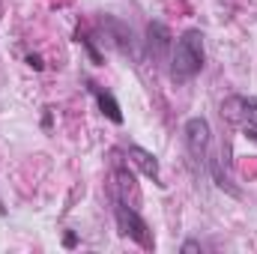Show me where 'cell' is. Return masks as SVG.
<instances>
[{
    "label": "cell",
    "mask_w": 257,
    "mask_h": 254,
    "mask_svg": "<svg viewBox=\"0 0 257 254\" xmlns=\"http://www.w3.org/2000/svg\"><path fill=\"white\" fill-rule=\"evenodd\" d=\"M203 63H206V48H203V33L192 27V30H183L180 39H174V48H171V81L177 87L194 81L200 72H203Z\"/></svg>",
    "instance_id": "obj_1"
},
{
    "label": "cell",
    "mask_w": 257,
    "mask_h": 254,
    "mask_svg": "<svg viewBox=\"0 0 257 254\" xmlns=\"http://www.w3.org/2000/svg\"><path fill=\"white\" fill-rule=\"evenodd\" d=\"M111 203H114V218H117V230H120V236H126V239H132V242H138L144 251H153V248H156V236H153L147 218L128 203L126 189L117 186V183H111Z\"/></svg>",
    "instance_id": "obj_2"
},
{
    "label": "cell",
    "mask_w": 257,
    "mask_h": 254,
    "mask_svg": "<svg viewBox=\"0 0 257 254\" xmlns=\"http://www.w3.org/2000/svg\"><path fill=\"white\" fill-rule=\"evenodd\" d=\"M93 39L102 42L105 48H114V51L123 54V57H132V60L141 57V48H138V36H135V30L128 27L123 18H117V15H102L99 24H96Z\"/></svg>",
    "instance_id": "obj_3"
},
{
    "label": "cell",
    "mask_w": 257,
    "mask_h": 254,
    "mask_svg": "<svg viewBox=\"0 0 257 254\" xmlns=\"http://www.w3.org/2000/svg\"><path fill=\"white\" fill-rule=\"evenodd\" d=\"M221 117L233 129H239L248 141L257 144V99L245 93H233L221 99Z\"/></svg>",
    "instance_id": "obj_4"
},
{
    "label": "cell",
    "mask_w": 257,
    "mask_h": 254,
    "mask_svg": "<svg viewBox=\"0 0 257 254\" xmlns=\"http://www.w3.org/2000/svg\"><path fill=\"white\" fill-rule=\"evenodd\" d=\"M183 144H186V153L194 165H200V171H206V162H209V147H212V129L206 117H189L186 126H183Z\"/></svg>",
    "instance_id": "obj_5"
},
{
    "label": "cell",
    "mask_w": 257,
    "mask_h": 254,
    "mask_svg": "<svg viewBox=\"0 0 257 254\" xmlns=\"http://www.w3.org/2000/svg\"><path fill=\"white\" fill-rule=\"evenodd\" d=\"M174 48V36L162 21H150L147 24V36H144V57L153 63H162Z\"/></svg>",
    "instance_id": "obj_6"
},
{
    "label": "cell",
    "mask_w": 257,
    "mask_h": 254,
    "mask_svg": "<svg viewBox=\"0 0 257 254\" xmlns=\"http://www.w3.org/2000/svg\"><path fill=\"white\" fill-rule=\"evenodd\" d=\"M126 159H128V165H135L147 180H153L159 189H165V183H162V171H159V159H156L150 150H144V147H138V144H128L126 147Z\"/></svg>",
    "instance_id": "obj_7"
},
{
    "label": "cell",
    "mask_w": 257,
    "mask_h": 254,
    "mask_svg": "<svg viewBox=\"0 0 257 254\" xmlns=\"http://www.w3.org/2000/svg\"><path fill=\"white\" fill-rule=\"evenodd\" d=\"M87 84V90H90V96L96 99V105H99V111H102V117H108L114 126H123V108H120V102H117V96L111 93V90H105L102 84H96V81H84Z\"/></svg>",
    "instance_id": "obj_8"
},
{
    "label": "cell",
    "mask_w": 257,
    "mask_h": 254,
    "mask_svg": "<svg viewBox=\"0 0 257 254\" xmlns=\"http://www.w3.org/2000/svg\"><path fill=\"white\" fill-rule=\"evenodd\" d=\"M78 42L87 48V54H90V63H96V66H102L105 63V57H102V51L96 48V39L90 36V33H78Z\"/></svg>",
    "instance_id": "obj_9"
},
{
    "label": "cell",
    "mask_w": 257,
    "mask_h": 254,
    "mask_svg": "<svg viewBox=\"0 0 257 254\" xmlns=\"http://www.w3.org/2000/svg\"><path fill=\"white\" fill-rule=\"evenodd\" d=\"M24 63L30 66L33 72H42V69H45V60H42L39 54H27V57H24Z\"/></svg>",
    "instance_id": "obj_10"
},
{
    "label": "cell",
    "mask_w": 257,
    "mask_h": 254,
    "mask_svg": "<svg viewBox=\"0 0 257 254\" xmlns=\"http://www.w3.org/2000/svg\"><path fill=\"white\" fill-rule=\"evenodd\" d=\"M180 251H183V254H192V251H203V245H200L197 239H186V242L180 245Z\"/></svg>",
    "instance_id": "obj_11"
},
{
    "label": "cell",
    "mask_w": 257,
    "mask_h": 254,
    "mask_svg": "<svg viewBox=\"0 0 257 254\" xmlns=\"http://www.w3.org/2000/svg\"><path fill=\"white\" fill-rule=\"evenodd\" d=\"M63 245H66V248H75V245H78V236H75V233H66V236H63Z\"/></svg>",
    "instance_id": "obj_12"
},
{
    "label": "cell",
    "mask_w": 257,
    "mask_h": 254,
    "mask_svg": "<svg viewBox=\"0 0 257 254\" xmlns=\"http://www.w3.org/2000/svg\"><path fill=\"white\" fill-rule=\"evenodd\" d=\"M42 126H45V129H51V108L45 111V117H42Z\"/></svg>",
    "instance_id": "obj_13"
},
{
    "label": "cell",
    "mask_w": 257,
    "mask_h": 254,
    "mask_svg": "<svg viewBox=\"0 0 257 254\" xmlns=\"http://www.w3.org/2000/svg\"><path fill=\"white\" fill-rule=\"evenodd\" d=\"M0 215H6V206H3V200H0Z\"/></svg>",
    "instance_id": "obj_14"
}]
</instances>
